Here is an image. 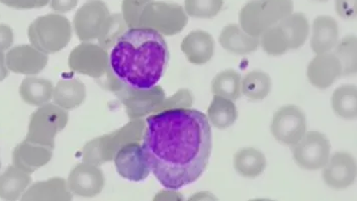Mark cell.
Listing matches in <instances>:
<instances>
[{"label":"cell","mask_w":357,"mask_h":201,"mask_svg":"<svg viewBox=\"0 0 357 201\" xmlns=\"http://www.w3.org/2000/svg\"><path fill=\"white\" fill-rule=\"evenodd\" d=\"M143 149L151 172L166 189L192 184L206 171L212 155V127L195 109H164L145 122Z\"/></svg>","instance_id":"6da1fadb"},{"label":"cell","mask_w":357,"mask_h":201,"mask_svg":"<svg viewBox=\"0 0 357 201\" xmlns=\"http://www.w3.org/2000/svg\"><path fill=\"white\" fill-rule=\"evenodd\" d=\"M111 50L112 74L138 90H149L158 84L170 58L163 35L148 28L128 29Z\"/></svg>","instance_id":"7a4b0ae2"},{"label":"cell","mask_w":357,"mask_h":201,"mask_svg":"<svg viewBox=\"0 0 357 201\" xmlns=\"http://www.w3.org/2000/svg\"><path fill=\"white\" fill-rule=\"evenodd\" d=\"M68 66L74 72L98 80L107 90L116 93L122 88V82L112 74L107 51L100 45L89 42L78 45L69 55Z\"/></svg>","instance_id":"3957f363"},{"label":"cell","mask_w":357,"mask_h":201,"mask_svg":"<svg viewBox=\"0 0 357 201\" xmlns=\"http://www.w3.org/2000/svg\"><path fill=\"white\" fill-rule=\"evenodd\" d=\"M293 10V0H251L240 10V26L251 37L260 38Z\"/></svg>","instance_id":"277c9868"},{"label":"cell","mask_w":357,"mask_h":201,"mask_svg":"<svg viewBox=\"0 0 357 201\" xmlns=\"http://www.w3.org/2000/svg\"><path fill=\"white\" fill-rule=\"evenodd\" d=\"M145 127V122L137 118L111 134L93 138L83 148V161L98 166L112 161L123 145L142 140Z\"/></svg>","instance_id":"5b68a950"},{"label":"cell","mask_w":357,"mask_h":201,"mask_svg":"<svg viewBox=\"0 0 357 201\" xmlns=\"http://www.w3.org/2000/svg\"><path fill=\"white\" fill-rule=\"evenodd\" d=\"M31 46L46 55L60 52L72 38L71 22L58 13H49L36 19L28 30Z\"/></svg>","instance_id":"8992f818"},{"label":"cell","mask_w":357,"mask_h":201,"mask_svg":"<svg viewBox=\"0 0 357 201\" xmlns=\"http://www.w3.org/2000/svg\"><path fill=\"white\" fill-rule=\"evenodd\" d=\"M67 111L56 104L41 106L31 115L26 140L55 149V138L68 124Z\"/></svg>","instance_id":"52a82bcc"},{"label":"cell","mask_w":357,"mask_h":201,"mask_svg":"<svg viewBox=\"0 0 357 201\" xmlns=\"http://www.w3.org/2000/svg\"><path fill=\"white\" fill-rule=\"evenodd\" d=\"M188 15L183 6L164 1H150L141 13L139 28H148L162 35H177L185 28Z\"/></svg>","instance_id":"ba28073f"},{"label":"cell","mask_w":357,"mask_h":201,"mask_svg":"<svg viewBox=\"0 0 357 201\" xmlns=\"http://www.w3.org/2000/svg\"><path fill=\"white\" fill-rule=\"evenodd\" d=\"M294 160L307 171L322 169L331 156V144L326 135L318 131H306L304 137L291 146Z\"/></svg>","instance_id":"9c48e42d"},{"label":"cell","mask_w":357,"mask_h":201,"mask_svg":"<svg viewBox=\"0 0 357 201\" xmlns=\"http://www.w3.org/2000/svg\"><path fill=\"white\" fill-rule=\"evenodd\" d=\"M271 131L280 144L294 146L306 134V115L296 106L280 107L273 115Z\"/></svg>","instance_id":"30bf717a"},{"label":"cell","mask_w":357,"mask_h":201,"mask_svg":"<svg viewBox=\"0 0 357 201\" xmlns=\"http://www.w3.org/2000/svg\"><path fill=\"white\" fill-rule=\"evenodd\" d=\"M116 172L123 179L142 182L147 179L151 173L147 156L143 146L139 142H131L123 145L116 152L112 159Z\"/></svg>","instance_id":"8fae6325"},{"label":"cell","mask_w":357,"mask_h":201,"mask_svg":"<svg viewBox=\"0 0 357 201\" xmlns=\"http://www.w3.org/2000/svg\"><path fill=\"white\" fill-rule=\"evenodd\" d=\"M109 10L102 0H89L76 11L73 19L74 32L82 42L98 39L103 24L109 17Z\"/></svg>","instance_id":"7c38bea8"},{"label":"cell","mask_w":357,"mask_h":201,"mask_svg":"<svg viewBox=\"0 0 357 201\" xmlns=\"http://www.w3.org/2000/svg\"><path fill=\"white\" fill-rule=\"evenodd\" d=\"M131 120L144 117L150 113H156L165 99L162 87L155 86L149 90H138L123 84L122 88L116 91Z\"/></svg>","instance_id":"4fadbf2b"},{"label":"cell","mask_w":357,"mask_h":201,"mask_svg":"<svg viewBox=\"0 0 357 201\" xmlns=\"http://www.w3.org/2000/svg\"><path fill=\"white\" fill-rule=\"evenodd\" d=\"M322 178L327 186L335 191H343L352 186L357 175L356 160L347 152H336L330 156L323 167Z\"/></svg>","instance_id":"5bb4252c"},{"label":"cell","mask_w":357,"mask_h":201,"mask_svg":"<svg viewBox=\"0 0 357 201\" xmlns=\"http://www.w3.org/2000/svg\"><path fill=\"white\" fill-rule=\"evenodd\" d=\"M105 179L102 170L98 165L84 162L71 170L67 179L72 195L94 198L103 191Z\"/></svg>","instance_id":"9a60e30c"},{"label":"cell","mask_w":357,"mask_h":201,"mask_svg":"<svg viewBox=\"0 0 357 201\" xmlns=\"http://www.w3.org/2000/svg\"><path fill=\"white\" fill-rule=\"evenodd\" d=\"M6 66L11 72L22 75H36L48 64V55L31 45L13 47L6 55Z\"/></svg>","instance_id":"2e32d148"},{"label":"cell","mask_w":357,"mask_h":201,"mask_svg":"<svg viewBox=\"0 0 357 201\" xmlns=\"http://www.w3.org/2000/svg\"><path fill=\"white\" fill-rule=\"evenodd\" d=\"M310 83L318 89H327L342 76V66L333 53L317 54L307 69Z\"/></svg>","instance_id":"e0dca14e"},{"label":"cell","mask_w":357,"mask_h":201,"mask_svg":"<svg viewBox=\"0 0 357 201\" xmlns=\"http://www.w3.org/2000/svg\"><path fill=\"white\" fill-rule=\"evenodd\" d=\"M53 151L54 149L49 147L33 144L24 140L13 150V163L17 168L31 174L50 162L53 157Z\"/></svg>","instance_id":"ac0fdd59"},{"label":"cell","mask_w":357,"mask_h":201,"mask_svg":"<svg viewBox=\"0 0 357 201\" xmlns=\"http://www.w3.org/2000/svg\"><path fill=\"white\" fill-rule=\"evenodd\" d=\"M181 49L190 63L206 64L214 56L215 40L206 31H192L181 42Z\"/></svg>","instance_id":"d6986e66"},{"label":"cell","mask_w":357,"mask_h":201,"mask_svg":"<svg viewBox=\"0 0 357 201\" xmlns=\"http://www.w3.org/2000/svg\"><path fill=\"white\" fill-rule=\"evenodd\" d=\"M287 51L296 50L304 46L310 33V24L306 15L293 13L275 24Z\"/></svg>","instance_id":"ffe728a7"},{"label":"cell","mask_w":357,"mask_h":201,"mask_svg":"<svg viewBox=\"0 0 357 201\" xmlns=\"http://www.w3.org/2000/svg\"><path fill=\"white\" fill-rule=\"evenodd\" d=\"M339 42L338 22L329 15L316 17L312 26L311 49L314 53H328Z\"/></svg>","instance_id":"44dd1931"},{"label":"cell","mask_w":357,"mask_h":201,"mask_svg":"<svg viewBox=\"0 0 357 201\" xmlns=\"http://www.w3.org/2000/svg\"><path fill=\"white\" fill-rule=\"evenodd\" d=\"M220 45L227 52L235 55H249L259 47V38L251 37L236 24H228L222 30Z\"/></svg>","instance_id":"7402d4cb"},{"label":"cell","mask_w":357,"mask_h":201,"mask_svg":"<svg viewBox=\"0 0 357 201\" xmlns=\"http://www.w3.org/2000/svg\"><path fill=\"white\" fill-rule=\"evenodd\" d=\"M86 87L77 78L63 79L54 87L52 99L56 106L65 111H73L82 106L86 99Z\"/></svg>","instance_id":"603a6c76"},{"label":"cell","mask_w":357,"mask_h":201,"mask_svg":"<svg viewBox=\"0 0 357 201\" xmlns=\"http://www.w3.org/2000/svg\"><path fill=\"white\" fill-rule=\"evenodd\" d=\"M22 200H72L67 181L55 177L33 183L22 196Z\"/></svg>","instance_id":"cb8c5ba5"},{"label":"cell","mask_w":357,"mask_h":201,"mask_svg":"<svg viewBox=\"0 0 357 201\" xmlns=\"http://www.w3.org/2000/svg\"><path fill=\"white\" fill-rule=\"evenodd\" d=\"M31 183V174L10 165L0 174V198L4 200H17Z\"/></svg>","instance_id":"d4e9b609"},{"label":"cell","mask_w":357,"mask_h":201,"mask_svg":"<svg viewBox=\"0 0 357 201\" xmlns=\"http://www.w3.org/2000/svg\"><path fill=\"white\" fill-rule=\"evenodd\" d=\"M233 162L237 173L248 179H255L261 175L267 166L266 155L252 147H246L237 151Z\"/></svg>","instance_id":"484cf974"},{"label":"cell","mask_w":357,"mask_h":201,"mask_svg":"<svg viewBox=\"0 0 357 201\" xmlns=\"http://www.w3.org/2000/svg\"><path fill=\"white\" fill-rule=\"evenodd\" d=\"M53 83L44 78L28 77L22 80L20 95L22 102L33 106L48 104L53 96Z\"/></svg>","instance_id":"4316f807"},{"label":"cell","mask_w":357,"mask_h":201,"mask_svg":"<svg viewBox=\"0 0 357 201\" xmlns=\"http://www.w3.org/2000/svg\"><path fill=\"white\" fill-rule=\"evenodd\" d=\"M331 106L337 117L344 120L357 118V87L354 84H344L334 90L331 97Z\"/></svg>","instance_id":"83f0119b"},{"label":"cell","mask_w":357,"mask_h":201,"mask_svg":"<svg viewBox=\"0 0 357 201\" xmlns=\"http://www.w3.org/2000/svg\"><path fill=\"white\" fill-rule=\"evenodd\" d=\"M208 122L217 129H228L237 120V107L232 100L215 95L208 108Z\"/></svg>","instance_id":"f1b7e54d"},{"label":"cell","mask_w":357,"mask_h":201,"mask_svg":"<svg viewBox=\"0 0 357 201\" xmlns=\"http://www.w3.org/2000/svg\"><path fill=\"white\" fill-rule=\"evenodd\" d=\"M242 77L234 69H227L215 76L212 81V93L214 95L222 96L228 99H239L242 95Z\"/></svg>","instance_id":"f546056e"},{"label":"cell","mask_w":357,"mask_h":201,"mask_svg":"<svg viewBox=\"0 0 357 201\" xmlns=\"http://www.w3.org/2000/svg\"><path fill=\"white\" fill-rule=\"evenodd\" d=\"M271 90V76L261 70L251 71L241 80V91L252 102L264 99Z\"/></svg>","instance_id":"4dcf8cb0"},{"label":"cell","mask_w":357,"mask_h":201,"mask_svg":"<svg viewBox=\"0 0 357 201\" xmlns=\"http://www.w3.org/2000/svg\"><path fill=\"white\" fill-rule=\"evenodd\" d=\"M334 55L338 58L342 66L343 76H354L357 72V39L349 35L337 42Z\"/></svg>","instance_id":"1f68e13d"},{"label":"cell","mask_w":357,"mask_h":201,"mask_svg":"<svg viewBox=\"0 0 357 201\" xmlns=\"http://www.w3.org/2000/svg\"><path fill=\"white\" fill-rule=\"evenodd\" d=\"M128 26L123 21V17L120 13H114L109 15L103 24L102 32L98 37L100 46L102 47L105 50H111L119 38L128 30Z\"/></svg>","instance_id":"d6a6232c"},{"label":"cell","mask_w":357,"mask_h":201,"mask_svg":"<svg viewBox=\"0 0 357 201\" xmlns=\"http://www.w3.org/2000/svg\"><path fill=\"white\" fill-rule=\"evenodd\" d=\"M224 0H185L186 15L195 19H212L223 8Z\"/></svg>","instance_id":"836d02e7"},{"label":"cell","mask_w":357,"mask_h":201,"mask_svg":"<svg viewBox=\"0 0 357 201\" xmlns=\"http://www.w3.org/2000/svg\"><path fill=\"white\" fill-rule=\"evenodd\" d=\"M152 0H123L122 15L128 28H139L141 13Z\"/></svg>","instance_id":"e575fe53"},{"label":"cell","mask_w":357,"mask_h":201,"mask_svg":"<svg viewBox=\"0 0 357 201\" xmlns=\"http://www.w3.org/2000/svg\"><path fill=\"white\" fill-rule=\"evenodd\" d=\"M337 15L347 21H354L357 15V0H335Z\"/></svg>","instance_id":"d590c367"},{"label":"cell","mask_w":357,"mask_h":201,"mask_svg":"<svg viewBox=\"0 0 357 201\" xmlns=\"http://www.w3.org/2000/svg\"><path fill=\"white\" fill-rule=\"evenodd\" d=\"M0 2L17 10H33L48 6L50 0H0Z\"/></svg>","instance_id":"8d00e7d4"},{"label":"cell","mask_w":357,"mask_h":201,"mask_svg":"<svg viewBox=\"0 0 357 201\" xmlns=\"http://www.w3.org/2000/svg\"><path fill=\"white\" fill-rule=\"evenodd\" d=\"M13 44V32L8 26L0 24V51L8 50Z\"/></svg>","instance_id":"74e56055"},{"label":"cell","mask_w":357,"mask_h":201,"mask_svg":"<svg viewBox=\"0 0 357 201\" xmlns=\"http://www.w3.org/2000/svg\"><path fill=\"white\" fill-rule=\"evenodd\" d=\"M78 0H50L52 10L59 13H67L77 6Z\"/></svg>","instance_id":"f35d334b"},{"label":"cell","mask_w":357,"mask_h":201,"mask_svg":"<svg viewBox=\"0 0 357 201\" xmlns=\"http://www.w3.org/2000/svg\"><path fill=\"white\" fill-rule=\"evenodd\" d=\"M10 74L8 66H6V55L2 51H0V82L3 81Z\"/></svg>","instance_id":"ab89813d"},{"label":"cell","mask_w":357,"mask_h":201,"mask_svg":"<svg viewBox=\"0 0 357 201\" xmlns=\"http://www.w3.org/2000/svg\"><path fill=\"white\" fill-rule=\"evenodd\" d=\"M314 2H326L328 0H312Z\"/></svg>","instance_id":"60d3db41"},{"label":"cell","mask_w":357,"mask_h":201,"mask_svg":"<svg viewBox=\"0 0 357 201\" xmlns=\"http://www.w3.org/2000/svg\"><path fill=\"white\" fill-rule=\"evenodd\" d=\"M0 167H1V162H0Z\"/></svg>","instance_id":"b9f144b4"}]
</instances>
